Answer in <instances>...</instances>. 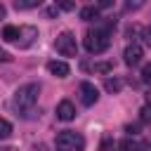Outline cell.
<instances>
[{
  "instance_id": "6da1fadb",
  "label": "cell",
  "mask_w": 151,
  "mask_h": 151,
  "mask_svg": "<svg viewBox=\"0 0 151 151\" xmlns=\"http://www.w3.org/2000/svg\"><path fill=\"white\" fill-rule=\"evenodd\" d=\"M40 94V83H26L14 92V109L21 116H28V111H33L35 101Z\"/></svg>"
},
{
  "instance_id": "7a4b0ae2",
  "label": "cell",
  "mask_w": 151,
  "mask_h": 151,
  "mask_svg": "<svg viewBox=\"0 0 151 151\" xmlns=\"http://www.w3.org/2000/svg\"><path fill=\"white\" fill-rule=\"evenodd\" d=\"M57 149L59 151H85V137L73 132V130H64L57 134Z\"/></svg>"
},
{
  "instance_id": "3957f363",
  "label": "cell",
  "mask_w": 151,
  "mask_h": 151,
  "mask_svg": "<svg viewBox=\"0 0 151 151\" xmlns=\"http://www.w3.org/2000/svg\"><path fill=\"white\" fill-rule=\"evenodd\" d=\"M109 31H104V28H97V31H90L87 35H85V50L87 52H92V54H99V52H104L106 47H109Z\"/></svg>"
},
{
  "instance_id": "277c9868",
  "label": "cell",
  "mask_w": 151,
  "mask_h": 151,
  "mask_svg": "<svg viewBox=\"0 0 151 151\" xmlns=\"http://www.w3.org/2000/svg\"><path fill=\"white\" fill-rule=\"evenodd\" d=\"M54 47H57V52H59L61 57H76V54H78L76 35H73V33H68V31H64V33H59V35H57Z\"/></svg>"
},
{
  "instance_id": "5b68a950",
  "label": "cell",
  "mask_w": 151,
  "mask_h": 151,
  "mask_svg": "<svg viewBox=\"0 0 151 151\" xmlns=\"http://www.w3.org/2000/svg\"><path fill=\"white\" fill-rule=\"evenodd\" d=\"M38 38V28L35 26H19V38H17V45L24 50V47H31Z\"/></svg>"
},
{
  "instance_id": "8992f818",
  "label": "cell",
  "mask_w": 151,
  "mask_h": 151,
  "mask_svg": "<svg viewBox=\"0 0 151 151\" xmlns=\"http://www.w3.org/2000/svg\"><path fill=\"white\" fill-rule=\"evenodd\" d=\"M97 99H99V90L92 83H80V101L85 106H94Z\"/></svg>"
},
{
  "instance_id": "52a82bcc",
  "label": "cell",
  "mask_w": 151,
  "mask_h": 151,
  "mask_svg": "<svg viewBox=\"0 0 151 151\" xmlns=\"http://www.w3.org/2000/svg\"><path fill=\"white\" fill-rule=\"evenodd\" d=\"M57 118H59V120H64V123L73 120V118H76V106H73V101L61 99V101L57 104Z\"/></svg>"
},
{
  "instance_id": "ba28073f",
  "label": "cell",
  "mask_w": 151,
  "mask_h": 151,
  "mask_svg": "<svg viewBox=\"0 0 151 151\" xmlns=\"http://www.w3.org/2000/svg\"><path fill=\"white\" fill-rule=\"evenodd\" d=\"M142 57H144V52H142L139 45H127L125 52H123V59H125L127 66H137V64L142 61Z\"/></svg>"
},
{
  "instance_id": "9c48e42d",
  "label": "cell",
  "mask_w": 151,
  "mask_h": 151,
  "mask_svg": "<svg viewBox=\"0 0 151 151\" xmlns=\"http://www.w3.org/2000/svg\"><path fill=\"white\" fill-rule=\"evenodd\" d=\"M47 71H50L54 78H66V76L71 73L68 64H66V61H57V59H52V61L47 64Z\"/></svg>"
},
{
  "instance_id": "30bf717a",
  "label": "cell",
  "mask_w": 151,
  "mask_h": 151,
  "mask_svg": "<svg viewBox=\"0 0 151 151\" xmlns=\"http://www.w3.org/2000/svg\"><path fill=\"white\" fill-rule=\"evenodd\" d=\"M80 19H83V21H94V19H99V7H83V9H80Z\"/></svg>"
},
{
  "instance_id": "8fae6325",
  "label": "cell",
  "mask_w": 151,
  "mask_h": 151,
  "mask_svg": "<svg viewBox=\"0 0 151 151\" xmlns=\"http://www.w3.org/2000/svg\"><path fill=\"white\" fill-rule=\"evenodd\" d=\"M17 38H19V28L17 26H5L2 28V40L5 42H17Z\"/></svg>"
},
{
  "instance_id": "7c38bea8",
  "label": "cell",
  "mask_w": 151,
  "mask_h": 151,
  "mask_svg": "<svg viewBox=\"0 0 151 151\" xmlns=\"http://www.w3.org/2000/svg\"><path fill=\"white\" fill-rule=\"evenodd\" d=\"M104 87H106V92L116 94V92H120V87H123V80H120V78H106Z\"/></svg>"
},
{
  "instance_id": "4fadbf2b",
  "label": "cell",
  "mask_w": 151,
  "mask_h": 151,
  "mask_svg": "<svg viewBox=\"0 0 151 151\" xmlns=\"http://www.w3.org/2000/svg\"><path fill=\"white\" fill-rule=\"evenodd\" d=\"M142 120H151V92L144 97V106H142Z\"/></svg>"
},
{
  "instance_id": "5bb4252c",
  "label": "cell",
  "mask_w": 151,
  "mask_h": 151,
  "mask_svg": "<svg viewBox=\"0 0 151 151\" xmlns=\"http://www.w3.org/2000/svg\"><path fill=\"white\" fill-rule=\"evenodd\" d=\"M12 134V123L7 118H0V139H7Z\"/></svg>"
},
{
  "instance_id": "9a60e30c",
  "label": "cell",
  "mask_w": 151,
  "mask_h": 151,
  "mask_svg": "<svg viewBox=\"0 0 151 151\" xmlns=\"http://www.w3.org/2000/svg\"><path fill=\"white\" fill-rule=\"evenodd\" d=\"M42 0H17V9H31V7H40Z\"/></svg>"
},
{
  "instance_id": "2e32d148",
  "label": "cell",
  "mask_w": 151,
  "mask_h": 151,
  "mask_svg": "<svg viewBox=\"0 0 151 151\" xmlns=\"http://www.w3.org/2000/svg\"><path fill=\"white\" fill-rule=\"evenodd\" d=\"M144 5H146V0H125V9H130V12H137Z\"/></svg>"
},
{
  "instance_id": "e0dca14e",
  "label": "cell",
  "mask_w": 151,
  "mask_h": 151,
  "mask_svg": "<svg viewBox=\"0 0 151 151\" xmlns=\"http://www.w3.org/2000/svg\"><path fill=\"white\" fill-rule=\"evenodd\" d=\"M94 71H97V73H109V71H113V64H109V61L94 64Z\"/></svg>"
},
{
  "instance_id": "ac0fdd59",
  "label": "cell",
  "mask_w": 151,
  "mask_h": 151,
  "mask_svg": "<svg viewBox=\"0 0 151 151\" xmlns=\"http://www.w3.org/2000/svg\"><path fill=\"white\" fill-rule=\"evenodd\" d=\"M54 2H57V7H59V9H66V12L76 7V2H73V0H54Z\"/></svg>"
},
{
  "instance_id": "d6986e66",
  "label": "cell",
  "mask_w": 151,
  "mask_h": 151,
  "mask_svg": "<svg viewBox=\"0 0 151 151\" xmlns=\"http://www.w3.org/2000/svg\"><path fill=\"white\" fill-rule=\"evenodd\" d=\"M118 149H120V151H134V142H132V139H123V142L118 144Z\"/></svg>"
},
{
  "instance_id": "ffe728a7",
  "label": "cell",
  "mask_w": 151,
  "mask_h": 151,
  "mask_svg": "<svg viewBox=\"0 0 151 151\" xmlns=\"http://www.w3.org/2000/svg\"><path fill=\"white\" fill-rule=\"evenodd\" d=\"M142 80H144V83H149V85H151V64H149V66H144V68H142Z\"/></svg>"
},
{
  "instance_id": "44dd1931",
  "label": "cell",
  "mask_w": 151,
  "mask_h": 151,
  "mask_svg": "<svg viewBox=\"0 0 151 151\" xmlns=\"http://www.w3.org/2000/svg\"><path fill=\"white\" fill-rule=\"evenodd\" d=\"M111 144H113V142H111V137H104V139H101V151H106Z\"/></svg>"
},
{
  "instance_id": "7402d4cb",
  "label": "cell",
  "mask_w": 151,
  "mask_h": 151,
  "mask_svg": "<svg viewBox=\"0 0 151 151\" xmlns=\"http://www.w3.org/2000/svg\"><path fill=\"white\" fill-rule=\"evenodd\" d=\"M144 42H146V45H151V26H149V28H144Z\"/></svg>"
},
{
  "instance_id": "603a6c76",
  "label": "cell",
  "mask_w": 151,
  "mask_h": 151,
  "mask_svg": "<svg viewBox=\"0 0 151 151\" xmlns=\"http://www.w3.org/2000/svg\"><path fill=\"white\" fill-rule=\"evenodd\" d=\"M109 5H111V0H99L97 2V7H109Z\"/></svg>"
},
{
  "instance_id": "cb8c5ba5",
  "label": "cell",
  "mask_w": 151,
  "mask_h": 151,
  "mask_svg": "<svg viewBox=\"0 0 151 151\" xmlns=\"http://www.w3.org/2000/svg\"><path fill=\"white\" fill-rule=\"evenodd\" d=\"M9 59H12V57H9L7 52H0V61H9Z\"/></svg>"
},
{
  "instance_id": "d4e9b609",
  "label": "cell",
  "mask_w": 151,
  "mask_h": 151,
  "mask_svg": "<svg viewBox=\"0 0 151 151\" xmlns=\"http://www.w3.org/2000/svg\"><path fill=\"white\" fill-rule=\"evenodd\" d=\"M0 19H5V5L0 2Z\"/></svg>"
},
{
  "instance_id": "484cf974",
  "label": "cell",
  "mask_w": 151,
  "mask_h": 151,
  "mask_svg": "<svg viewBox=\"0 0 151 151\" xmlns=\"http://www.w3.org/2000/svg\"><path fill=\"white\" fill-rule=\"evenodd\" d=\"M0 52H2V50H0Z\"/></svg>"
}]
</instances>
